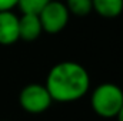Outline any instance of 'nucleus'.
<instances>
[{
	"mask_svg": "<svg viewBox=\"0 0 123 121\" xmlns=\"http://www.w3.org/2000/svg\"><path fill=\"white\" fill-rule=\"evenodd\" d=\"M44 86L53 101L72 103L80 100L89 91L90 76L82 64L62 61L50 68Z\"/></svg>",
	"mask_w": 123,
	"mask_h": 121,
	"instance_id": "obj_1",
	"label": "nucleus"
},
{
	"mask_svg": "<svg viewBox=\"0 0 123 121\" xmlns=\"http://www.w3.org/2000/svg\"><path fill=\"white\" fill-rule=\"evenodd\" d=\"M92 110L102 118H116L123 105V90L113 83L99 84L90 95Z\"/></svg>",
	"mask_w": 123,
	"mask_h": 121,
	"instance_id": "obj_2",
	"label": "nucleus"
},
{
	"mask_svg": "<svg viewBox=\"0 0 123 121\" xmlns=\"http://www.w3.org/2000/svg\"><path fill=\"white\" fill-rule=\"evenodd\" d=\"M19 103L26 113L42 114L52 105L53 100L44 84L31 83L22 88L19 95Z\"/></svg>",
	"mask_w": 123,
	"mask_h": 121,
	"instance_id": "obj_3",
	"label": "nucleus"
},
{
	"mask_svg": "<svg viewBox=\"0 0 123 121\" xmlns=\"http://www.w3.org/2000/svg\"><path fill=\"white\" fill-rule=\"evenodd\" d=\"M69 19H70V13L66 4L60 0H50L39 13L42 29L49 34H56L62 31L67 26Z\"/></svg>",
	"mask_w": 123,
	"mask_h": 121,
	"instance_id": "obj_4",
	"label": "nucleus"
},
{
	"mask_svg": "<svg viewBox=\"0 0 123 121\" xmlns=\"http://www.w3.org/2000/svg\"><path fill=\"white\" fill-rule=\"evenodd\" d=\"M19 40V16L12 10L0 11V44L10 46Z\"/></svg>",
	"mask_w": 123,
	"mask_h": 121,
	"instance_id": "obj_5",
	"label": "nucleus"
},
{
	"mask_svg": "<svg viewBox=\"0 0 123 121\" xmlns=\"http://www.w3.org/2000/svg\"><path fill=\"white\" fill-rule=\"evenodd\" d=\"M43 33L37 14H22L19 17V40L33 41Z\"/></svg>",
	"mask_w": 123,
	"mask_h": 121,
	"instance_id": "obj_6",
	"label": "nucleus"
},
{
	"mask_svg": "<svg viewBox=\"0 0 123 121\" xmlns=\"http://www.w3.org/2000/svg\"><path fill=\"white\" fill-rule=\"evenodd\" d=\"M93 10L106 19L117 17L123 11V0H92Z\"/></svg>",
	"mask_w": 123,
	"mask_h": 121,
	"instance_id": "obj_7",
	"label": "nucleus"
},
{
	"mask_svg": "<svg viewBox=\"0 0 123 121\" xmlns=\"http://www.w3.org/2000/svg\"><path fill=\"white\" fill-rule=\"evenodd\" d=\"M66 7L70 14L73 16H87L93 11V3L92 0H66Z\"/></svg>",
	"mask_w": 123,
	"mask_h": 121,
	"instance_id": "obj_8",
	"label": "nucleus"
},
{
	"mask_svg": "<svg viewBox=\"0 0 123 121\" xmlns=\"http://www.w3.org/2000/svg\"><path fill=\"white\" fill-rule=\"evenodd\" d=\"M50 0H17L19 10L22 14H37L43 10V7L49 3Z\"/></svg>",
	"mask_w": 123,
	"mask_h": 121,
	"instance_id": "obj_9",
	"label": "nucleus"
},
{
	"mask_svg": "<svg viewBox=\"0 0 123 121\" xmlns=\"http://www.w3.org/2000/svg\"><path fill=\"white\" fill-rule=\"evenodd\" d=\"M17 6V0H0V11L13 10Z\"/></svg>",
	"mask_w": 123,
	"mask_h": 121,
	"instance_id": "obj_10",
	"label": "nucleus"
},
{
	"mask_svg": "<svg viewBox=\"0 0 123 121\" xmlns=\"http://www.w3.org/2000/svg\"><path fill=\"white\" fill-rule=\"evenodd\" d=\"M116 120H117V121H123V105H122V108L119 110L117 116H116Z\"/></svg>",
	"mask_w": 123,
	"mask_h": 121,
	"instance_id": "obj_11",
	"label": "nucleus"
},
{
	"mask_svg": "<svg viewBox=\"0 0 123 121\" xmlns=\"http://www.w3.org/2000/svg\"><path fill=\"white\" fill-rule=\"evenodd\" d=\"M60 1H62V0H60Z\"/></svg>",
	"mask_w": 123,
	"mask_h": 121,
	"instance_id": "obj_12",
	"label": "nucleus"
}]
</instances>
